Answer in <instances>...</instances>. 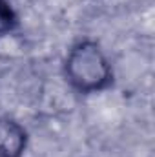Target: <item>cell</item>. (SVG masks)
I'll use <instances>...</instances> for the list:
<instances>
[{"label":"cell","mask_w":155,"mask_h":157,"mask_svg":"<svg viewBox=\"0 0 155 157\" xmlns=\"http://www.w3.org/2000/svg\"><path fill=\"white\" fill-rule=\"evenodd\" d=\"M66 77L70 84L82 93H93L112 84L113 71L108 57L93 40L77 42L66 57Z\"/></svg>","instance_id":"obj_1"},{"label":"cell","mask_w":155,"mask_h":157,"mask_svg":"<svg viewBox=\"0 0 155 157\" xmlns=\"http://www.w3.org/2000/svg\"><path fill=\"white\" fill-rule=\"evenodd\" d=\"M26 146V132L15 121H0V155L20 157Z\"/></svg>","instance_id":"obj_2"},{"label":"cell","mask_w":155,"mask_h":157,"mask_svg":"<svg viewBox=\"0 0 155 157\" xmlns=\"http://www.w3.org/2000/svg\"><path fill=\"white\" fill-rule=\"evenodd\" d=\"M15 26V15L11 11V7L7 6L6 0H0V37L7 31H11V28Z\"/></svg>","instance_id":"obj_3"}]
</instances>
